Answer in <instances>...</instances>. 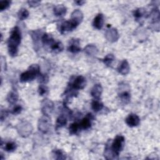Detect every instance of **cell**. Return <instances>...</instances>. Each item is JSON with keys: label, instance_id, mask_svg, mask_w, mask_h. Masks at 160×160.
Here are the masks:
<instances>
[{"label": "cell", "instance_id": "obj_14", "mask_svg": "<svg viewBox=\"0 0 160 160\" xmlns=\"http://www.w3.org/2000/svg\"><path fill=\"white\" fill-rule=\"evenodd\" d=\"M118 72L122 75H126L129 73L130 70V65L127 60H125L121 62L118 68Z\"/></svg>", "mask_w": 160, "mask_h": 160}, {"label": "cell", "instance_id": "obj_24", "mask_svg": "<svg viewBox=\"0 0 160 160\" xmlns=\"http://www.w3.org/2000/svg\"><path fill=\"white\" fill-rule=\"evenodd\" d=\"M103 104L98 99H94L91 103V108L95 112H98L103 108Z\"/></svg>", "mask_w": 160, "mask_h": 160}, {"label": "cell", "instance_id": "obj_31", "mask_svg": "<svg viewBox=\"0 0 160 160\" xmlns=\"http://www.w3.org/2000/svg\"><path fill=\"white\" fill-rule=\"evenodd\" d=\"M5 149L8 152H13L16 149V144L14 142H8L6 144Z\"/></svg>", "mask_w": 160, "mask_h": 160}, {"label": "cell", "instance_id": "obj_17", "mask_svg": "<svg viewBox=\"0 0 160 160\" xmlns=\"http://www.w3.org/2000/svg\"><path fill=\"white\" fill-rule=\"evenodd\" d=\"M79 45L80 41L78 39H73L71 41V44L68 46V50L73 53H78L81 51V48Z\"/></svg>", "mask_w": 160, "mask_h": 160}, {"label": "cell", "instance_id": "obj_19", "mask_svg": "<svg viewBox=\"0 0 160 160\" xmlns=\"http://www.w3.org/2000/svg\"><path fill=\"white\" fill-rule=\"evenodd\" d=\"M53 11H54L55 15L57 16H63L66 13L67 9L64 5H58L54 8Z\"/></svg>", "mask_w": 160, "mask_h": 160}, {"label": "cell", "instance_id": "obj_20", "mask_svg": "<svg viewBox=\"0 0 160 160\" xmlns=\"http://www.w3.org/2000/svg\"><path fill=\"white\" fill-rule=\"evenodd\" d=\"M51 49L53 52H54L55 53H58L62 52L63 49H64V46L63 44H62V42L60 41H55L54 43H53L51 46Z\"/></svg>", "mask_w": 160, "mask_h": 160}, {"label": "cell", "instance_id": "obj_16", "mask_svg": "<svg viewBox=\"0 0 160 160\" xmlns=\"http://www.w3.org/2000/svg\"><path fill=\"white\" fill-rule=\"evenodd\" d=\"M104 24V16L103 14H98L94 19L93 22V25L94 28L97 30H101Z\"/></svg>", "mask_w": 160, "mask_h": 160}, {"label": "cell", "instance_id": "obj_7", "mask_svg": "<svg viewBox=\"0 0 160 160\" xmlns=\"http://www.w3.org/2000/svg\"><path fill=\"white\" fill-rule=\"evenodd\" d=\"M86 85V80L85 77L83 76H78L76 77L74 80L70 83L69 85L70 87L72 88L73 89L78 91L79 89H83Z\"/></svg>", "mask_w": 160, "mask_h": 160}, {"label": "cell", "instance_id": "obj_3", "mask_svg": "<svg viewBox=\"0 0 160 160\" xmlns=\"http://www.w3.org/2000/svg\"><path fill=\"white\" fill-rule=\"evenodd\" d=\"M17 131L21 136L26 138L32 133L33 126L29 122L26 121H23L18 125Z\"/></svg>", "mask_w": 160, "mask_h": 160}, {"label": "cell", "instance_id": "obj_11", "mask_svg": "<svg viewBox=\"0 0 160 160\" xmlns=\"http://www.w3.org/2000/svg\"><path fill=\"white\" fill-rule=\"evenodd\" d=\"M76 28V27L71 23V21H66L60 24L59 31L61 33L64 34L73 30Z\"/></svg>", "mask_w": 160, "mask_h": 160}, {"label": "cell", "instance_id": "obj_5", "mask_svg": "<svg viewBox=\"0 0 160 160\" xmlns=\"http://www.w3.org/2000/svg\"><path fill=\"white\" fill-rule=\"evenodd\" d=\"M50 126H51V121H50L49 117L44 115L38 121V130L43 133H46L49 131Z\"/></svg>", "mask_w": 160, "mask_h": 160}, {"label": "cell", "instance_id": "obj_33", "mask_svg": "<svg viewBox=\"0 0 160 160\" xmlns=\"http://www.w3.org/2000/svg\"><path fill=\"white\" fill-rule=\"evenodd\" d=\"M48 89L47 86L45 85H41L38 88V93H39V95H41V96H44V95L48 93Z\"/></svg>", "mask_w": 160, "mask_h": 160}, {"label": "cell", "instance_id": "obj_34", "mask_svg": "<svg viewBox=\"0 0 160 160\" xmlns=\"http://www.w3.org/2000/svg\"><path fill=\"white\" fill-rule=\"evenodd\" d=\"M22 111V107L20 105H16L13 108L11 113L13 115H18L20 114Z\"/></svg>", "mask_w": 160, "mask_h": 160}, {"label": "cell", "instance_id": "obj_4", "mask_svg": "<svg viewBox=\"0 0 160 160\" xmlns=\"http://www.w3.org/2000/svg\"><path fill=\"white\" fill-rule=\"evenodd\" d=\"M125 138L123 136H117L111 143V148L116 156L118 157L120 153L123 149L125 146Z\"/></svg>", "mask_w": 160, "mask_h": 160}, {"label": "cell", "instance_id": "obj_21", "mask_svg": "<svg viewBox=\"0 0 160 160\" xmlns=\"http://www.w3.org/2000/svg\"><path fill=\"white\" fill-rule=\"evenodd\" d=\"M41 40L43 42V44L44 45L46 46H49L51 47V46L54 43L55 40L53 39V38L49 34L44 33L41 36Z\"/></svg>", "mask_w": 160, "mask_h": 160}, {"label": "cell", "instance_id": "obj_28", "mask_svg": "<svg viewBox=\"0 0 160 160\" xmlns=\"http://www.w3.org/2000/svg\"><path fill=\"white\" fill-rule=\"evenodd\" d=\"M18 16L20 20H24L29 16V12L25 8H21L18 13Z\"/></svg>", "mask_w": 160, "mask_h": 160}, {"label": "cell", "instance_id": "obj_22", "mask_svg": "<svg viewBox=\"0 0 160 160\" xmlns=\"http://www.w3.org/2000/svg\"><path fill=\"white\" fill-rule=\"evenodd\" d=\"M18 99V94L16 91H11L9 93L7 96V101L10 104H15Z\"/></svg>", "mask_w": 160, "mask_h": 160}, {"label": "cell", "instance_id": "obj_18", "mask_svg": "<svg viewBox=\"0 0 160 160\" xmlns=\"http://www.w3.org/2000/svg\"><path fill=\"white\" fill-rule=\"evenodd\" d=\"M85 53L88 56H95L98 54V49L94 44H88L85 48Z\"/></svg>", "mask_w": 160, "mask_h": 160}, {"label": "cell", "instance_id": "obj_30", "mask_svg": "<svg viewBox=\"0 0 160 160\" xmlns=\"http://www.w3.org/2000/svg\"><path fill=\"white\" fill-rule=\"evenodd\" d=\"M53 154H54L55 158L57 159H64L66 158L65 155L63 154L62 151L60 149H55L53 151Z\"/></svg>", "mask_w": 160, "mask_h": 160}, {"label": "cell", "instance_id": "obj_15", "mask_svg": "<svg viewBox=\"0 0 160 160\" xmlns=\"http://www.w3.org/2000/svg\"><path fill=\"white\" fill-rule=\"evenodd\" d=\"M103 93V88L100 84L95 85L91 91V95L95 99H98Z\"/></svg>", "mask_w": 160, "mask_h": 160}, {"label": "cell", "instance_id": "obj_23", "mask_svg": "<svg viewBox=\"0 0 160 160\" xmlns=\"http://www.w3.org/2000/svg\"><path fill=\"white\" fill-rule=\"evenodd\" d=\"M67 123V118L65 116L63 115H60L58 118L57 120V123H56V128L58 129L60 128L63 127L65 126Z\"/></svg>", "mask_w": 160, "mask_h": 160}, {"label": "cell", "instance_id": "obj_10", "mask_svg": "<svg viewBox=\"0 0 160 160\" xmlns=\"http://www.w3.org/2000/svg\"><path fill=\"white\" fill-rule=\"evenodd\" d=\"M125 121L129 126L135 127L139 125L140 119L138 115L135 114H130L127 117Z\"/></svg>", "mask_w": 160, "mask_h": 160}, {"label": "cell", "instance_id": "obj_32", "mask_svg": "<svg viewBox=\"0 0 160 160\" xmlns=\"http://www.w3.org/2000/svg\"><path fill=\"white\" fill-rule=\"evenodd\" d=\"M11 5V2L6 0V1H2L0 2V10L2 11L8 9Z\"/></svg>", "mask_w": 160, "mask_h": 160}, {"label": "cell", "instance_id": "obj_27", "mask_svg": "<svg viewBox=\"0 0 160 160\" xmlns=\"http://www.w3.org/2000/svg\"><path fill=\"white\" fill-rule=\"evenodd\" d=\"M114 60H115L114 55L112 54H108L103 59V63L107 66H110L112 65Z\"/></svg>", "mask_w": 160, "mask_h": 160}, {"label": "cell", "instance_id": "obj_13", "mask_svg": "<svg viewBox=\"0 0 160 160\" xmlns=\"http://www.w3.org/2000/svg\"><path fill=\"white\" fill-rule=\"evenodd\" d=\"M94 119L91 114H88L87 116L82 120L80 123V127L81 129L87 130L91 126V121Z\"/></svg>", "mask_w": 160, "mask_h": 160}, {"label": "cell", "instance_id": "obj_26", "mask_svg": "<svg viewBox=\"0 0 160 160\" xmlns=\"http://www.w3.org/2000/svg\"><path fill=\"white\" fill-rule=\"evenodd\" d=\"M119 97L121 102L124 104H127L130 101L131 99V95L130 93L127 91H123L119 94Z\"/></svg>", "mask_w": 160, "mask_h": 160}, {"label": "cell", "instance_id": "obj_1", "mask_svg": "<svg viewBox=\"0 0 160 160\" xmlns=\"http://www.w3.org/2000/svg\"><path fill=\"white\" fill-rule=\"evenodd\" d=\"M21 40V32L18 26L15 27L11 31L8 41V53L10 55L16 57L18 52V46Z\"/></svg>", "mask_w": 160, "mask_h": 160}, {"label": "cell", "instance_id": "obj_39", "mask_svg": "<svg viewBox=\"0 0 160 160\" xmlns=\"http://www.w3.org/2000/svg\"><path fill=\"white\" fill-rule=\"evenodd\" d=\"M85 3V2H84V1H77V2H75V3H76L78 5H83Z\"/></svg>", "mask_w": 160, "mask_h": 160}, {"label": "cell", "instance_id": "obj_12", "mask_svg": "<svg viewBox=\"0 0 160 160\" xmlns=\"http://www.w3.org/2000/svg\"><path fill=\"white\" fill-rule=\"evenodd\" d=\"M104 156L105 158L107 159H115L118 158V156L115 154V153H113V151L112 149L111 141H110H110H108L107 144H106Z\"/></svg>", "mask_w": 160, "mask_h": 160}, {"label": "cell", "instance_id": "obj_36", "mask_svg": "<svg viewBox=\"0 0 160 160\" xmlns=\"http://www.w3.org/2000/svg\"><path fill=\"white\" fill-rule=\"evenodd\" d=\"M28 3L30 5V7H36L39 6V5L40 4V2L33 0V1H28Z\"/></svg>", "mask_w": 160, "mask_h": 160}, {"label": "cell", "instance_id": "obj_2", "mask_svg": "<svg viewBox=\"0 0 160 160\" xmlns=\"http://www.w3.org/2000/svg\"><path fill=\"white\" fill-rule=\"evenodd\" d=\"M40 74L39 66L38 65H32L26 71L21 74L20 80L21 83L31 81Z\"/></svg>", "mask_w": 160, "mask_h": 160}, {"label": "cell", "instance_id": "obj_37", "mask_svg": "<svg viewBox=\"0 0 160 160\" xmlns=\"http://www.w3.org/2000/svg\"><path fill=\"white\" fill-rule=\"evenodd\" d=\"M5 60H6L3 57H1V68L3 71L7 70V63Z\"/></svg>", "mask_w": 160, "mask_h": 160}, {"label": "cell", "instance_id": "obj_9", "mask_svg": "<svg viewBox=\"0 0 160 160\" xmlns=\"http://www.w3.org/2000/svg\"><path fill=\"white\" fill-rule=\"evenodd\" d=\"M83 20V14L80 10H76L72 13L70 21L76 27H77L82 22Z\"/></svg>", "mask_w": 160, "mask_h": 160}, {"label": "cell", "instance_id": "obj_38", "mask_svg": "<svg viewBox=\"0 0 160 160\" xmlns=\"http://www.w3.org/2000/svg\"><path fill=\"white\" fill-rule=\"evenodd\" d=\"M8 113L7 112V111L6 110H2L1 111V120L2 121H3L8 116Z\"/></svg>", "mask_w": 160, "mask_h": 160}, {"label": "cell", "instance_id": "obj_29", "mask_svg": "<svg viewBox=\"0 0 160 160\" xmlns=\"http://www.w3.org/2000/svg\"><path fill=\"white\" fill-rule=\"evenodd\" d=\"M79 128H80V124H78V123H72L70 126V128H69V130H70V133L71 135H75L76 134Z\"/></svg>", "mask_w": 160, "mask_h": 160}, {"label": "cell", "instance_id": "obj_35", "mask_svg": "<svg viewBox=\"0 0 160 160\" xmlns=\"http://www.w3.org/2000/svg\"><path fill=\"white\" fill-rule=\"evenodd\" d=\"M39 81L41 83H46L48 81V77L46 75L40 74L39 76Z\"/></svg>", "mask_w": 160, "mask_h": 160}, {"label": "cell", "instance_id": "obj_8", "mask_svg": "<svg viewBox=\"0 0 160 160\" xmlns=\"http://www.w3.org/2000/svg\"><path fill=\"white\" fill-rule=\"evenodd\" d=\"M105 37L108 41L114 43L118 41L120 36L117 30L115 28H111V26H110V28L105 33Z\"/></svg>", "mask_w": 160, "mask_h": 160}, {"label": "cell", "instance_id": "obj_6", "mask_svg": "<svg viewBox=\"0 0 160 160\" xmlns=\"http://www.w3.org/2000/svg\"><path fill=\"white\" fill-rule=\"evenodd\" d=\"M54 109V104L49 99H44L41 103V112L43 115L49 117Z\"/></svg>", "mask_w": 160, "mask_h": 160}, {"label": "cell", "instance_id": "obj_25", "mask_svg": "<svg viewBox=\"0 0 160 160\" xmlns=\"http://www.w3.org/2000/svg\"><path fill=\"white\" fill-rule=\"evenodd\" d=\"M133 15L136 20H139L147 15V12L144 8H138L134 11Z\"/></svg>", "mask_w": 160, "mask_h": 160}]
</instances>
